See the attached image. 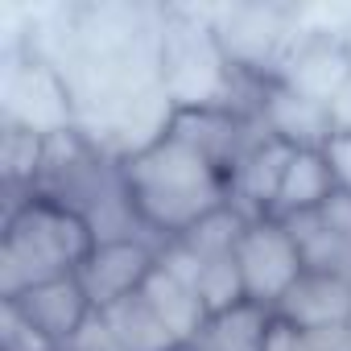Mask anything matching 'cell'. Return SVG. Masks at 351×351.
Here are the masks:
<instances>
[{
    "mask_svg": "<svg viewBox=\"0 0 351 351\" xmlns=\"http://www.w3.org/2000/svg\"><path fill=\"white\" fill-rule=\"evenodd\" d=\"M128 203L153 244L186 236L199 219L228 203V173L199 145L165 132L157 145L120 161Z\"/></svg>",
    "mask_w": 351,
    "mask_h": 351,
    "instance_id": "6da1fadb",
    "label": "cell"
},
{
    "mask_svg": "<svg viewBox=\"0 0 351 351\" xmlns=\"http://www.w3.org/2000/svg\"><path fill=\"white\" fill-rule=\"evenodd\" d=\"M91 248H95V232L79 211L29 191L25 199H17L9 207V219H5V240H0V302L21 298L25 289H34L42 281L75 273Z\"/></svg>",
    "mask_w": 351,
    "mask_h": 351,
    "instance_id": "7a4b0ae2",
    "label": "cell"
},
{
    "mask_svg": "<svg viewBox=\"0 0 351 351\" xmlns=\"http://www.w3.org/2000/svg\"><path fill=\"white\" fill-rule=\"evenodd\" d=\"M240 79L211 29L207 9H165L161 25V87L178 112H207V108H240Z\"/></svg>",
    "mask_w": 351,
    "mask_h": 351,
    "instance_id": "3957f363",
    "label": "cell"
},
{
    "mask_svg": "<svg viewBox=\"0 0 351 351\" xmlns=\"http://www.w3.org/2000/svg\"><path fill=\"white\" fill-rule=\"evenodd\" d=\"M207 17L228 66L252 83H273L277 66L302 38L298 9L289 5H223L207 9Z\"/></svg>",
    "mask_w": 351,
    "mask_h": 351,
    "instance_id": "277c9868",
    "label": "cell"
},
{
    "mask_svg": "<svg viewBox=\"0 0 351 351\" xmlns=\"http://www.w3.org/2000/svg\"><path fill=\"white\" fill-rule=\"evenodd\" d=\"M0 124L42 136H62L75 128V104L62 75L29 46L0 54Z\"/></svg>",
    "mask_w": 351,
    "mask_h": 351,
    "instance_id": "5b68a950",
    "label": "cell"
},
{
    "mask_svg": "<svg viewBox=\"0 0 351 351\" xmlns=\"http://www.w3.org/2000/svg\"><path fill=\"white\" fill-rule=\"evenodd\" d=\"M236 265H240L248 302H261L269 310L306 273L302 269V252H298L285 219H277V215L248 219V228H244V236L236 244Z\"/></svg>",
    "mask_w": 351,
    "mask_h": 351,
    "instance_id": "8992f818",
    "label": "cell"
},
{
    "mask_svg": "<svg viewBox=\"0 0 351 351\" xmlns=\"http://www.w3.org/2000/svg\"><path fill=\"white\" fill-rule=\"evenodd\" d=\"M157 269V244L153 240H104L87 252V261L75 269L79 285L87 289L95 310H108L120 298H132L145 289V281Z\"/></svg>",
    "mask_w": 351,
    "mask_h": 351,
    "instance_id": "52a82bcc",
    "label": "cell"
},
{
    "mask_svg": "<svg viewBox=\"0 0 351 351\" xmlns=\"http://www.w3.org/2000/svg\"><path fill=\"white\" fill-rule=\"evenodd\" d=\"M293 153H298V149L281 145V141L269 136V132L256 136V141L244 149V157L228 169V203H232L236 211H244L248 219L273 215Z\"/></svg>",
    "mask_w": 351,
    "mask_h": 351,
    "instance_id": "ba28073f",
    "label": "cell"
},
{
    "mask_svg": "<svg viewBox=\"0 0 351 351\" xmlns=\"http://www.w3.org/2000/svg\"><path fill=\"white\" fill-rule=\"evenodd\" d=\"M256 120L269 136H277L281 145L306 153V149H326L335 141L330 128V112L326 104L285 87V83H265L256 95Z\"/></svg>",
    "mask_w": 351,
    "mask_h": 351,
    "instance_id": "9c48e42d",
    "label": "cell"
},
{
    "mask_svg": "<svg viewBox=\"0 0 351 351\" xmlns=\"http://www.w3.org/2000/svg\"><path fill=\"white\" fill-rule=\"evenodd\" d=\"M9 302L21 310V318H25L34 330H42V335H46L54 347H62V351H66V343L87 326V318L95 314V306H91V298H87V289L79 285L75 273L54 277V281H42V285L25 289L21 298H9Z\"/></svg>",
    "mask_w": 351,
    "mask_h": 351,
    "instance_id": "30bf717a",
    "label": "cell"
},
{
    "mask_svg": "<svg viewBox=\"0 0 351 351\" xmlns=\"http://www.w3.org/2000/svg\"><path fill=\"white\" fill-rule=\"evenodd\" d=\"M347 79H351L347 46L335 42V38H322V34H302L293 42V50L285 54V62L277 66V79L273 83H285L293 91L326 104Z\"/></svg>",
    "mask_w": 351,
    "mask_h": 351,
    "instance_id": "8fae6325",
    "label": "cell"
},
{
    "mask_svg": "<svg viewBox=\"0 0 351 351\" xmlns=\"http://www.w3.org/2000/svg\"><path fill=\"white\" fill-rule=\"evenodd\" d=\"M277 318H285L298 330L310 326H343L351 322V277H330V273H302L281 302L273 306Z\"/></svg>",
    "mask_w": 351,
    "mask_h": 351,
    "instance_id": "7c38bea8",
    "label": "cell"
},
{
    "mask_svg": "<svg viewBox=\"0 0 351 351\" xmlns=\"http://www.w3.org/2000/svg\"><path fill=\"white\" fill-rule=\"evenodd\" d=\"M335 169L326 161V149H306V153H293L289 169H285V182H281V195H277V207L273 215L277 219H293V215H314L330 195H335Z\"/></svg>",
    "mask_w": 351,
    "mask_h": 351,
    "instance_id": "4fadbf2b",
    "label": "cell"
},
{
    "mask_svg": "<svg viewBox=\"0 0 351 351\" xmlns=\"http://www.w3.org/2000/svg\"><path fill=\"white\" fill-rule=\"evenodd\" d=\"M141 298L153 306V314L165 322V330L178 339V347H186V343L199 339V330L207 322V306H203L199 289L182 285L178 277H169L165 269H153V277L145 281Z\"/></svg>",
    "mask_w": 351,
    "mask_h": 351,
    "instance_id": "5bb4252c",
    "label": "cell"
},
{
    "mask_svg": "<svg viewBox=\"0 0 351 351\" xmlns=\"http://www.w3.org/2000/svg\"><path fill=\"white\" fill-rule=\"evenodd\" d=\"M269 322H273V310L261 306V302H240L232 310H219V314H207L203 330H199V347L207 351H261L265 347V335H269Z\"/></svg>",
    "mask_w": 351,
    "mask_h": 351,
    "instance_id": "9a60e30c",
    "label": "cell"
},
{
    "mask_svg": "<svg viewBox=\"0 0 351 351\" xmlns=\"http://www.w3.org/2000/svg\"><path fill=\"white\" fill-rule=\"evenodd\" d=\"M99 314H104V322L120 335V343H124L128 351H178V339L165 330V322L153 314V306H149L141 293L120 298V302H112V306L99 310Z\"/></svg>",
    "mask_w": 351,
    "mask_h": 351,
    "instance_id": "2e32d148",
    "label": "cell"
},
{
    "mask_svg": "<svg viewBox=\"0 0 351 351\" xmlns=\"http://www.w3.org/2000/svg\"><path fill=\"white\" fill-rule=\"evenodd\" d=\"M46 153H50V136L17 124H0V173H5L9 191H38Z\"/></svg>",
    "mask_w": 351,
    "mask_h": 351,
    "instance_id": "e0dca14e",
    "label": "cell"
},
{
    "mask_svg": "<svg viewBox=\"0 0 351 351\" xmlns=\"http://www.w3.org/2000/svg\"><path fill=\"white\" fill-rule=\"evenodd\" d=\"M298 252H302V269L306 273H330V277H351V244L339 240L335 232H326L318 223V215H293L285 219Z\"/></svg>",
    "mask_w": 351,
    "mask_h": 351,
    "instance_id": "ac0fdd59",
    "label": "cell"
},
{
    "mask_svg": "<svg viewBox=\"0 0 351 351\" xmlns=\"http://www.w3.org/2000/svg\"><path fill=\"white\" fill-rule=\"evenodd\" d=\"M244 228H248V215L236 211L232 203H223L219 211H211L207 219H199V223H195L186 236H178V240L207 265V261H219V256H236V244H240Z\"/></svg>",
    "mask_w": 351,
    "mask_h": 351,
    "instance_id": "d6986e66",
    "label": "cell"
},
{
    "mask_svg": "<svg viewBox=\"0 0 351 351\" xmlns=\"http://www.w3.org/2000/svg\"><path fill=\"white\" fill-rule=\"evenodd\" d=\"M199 298H203L207 314H219V310H232V306L248 302V293H244V277H240L236 256H219V261H207V265H203V277H199Z\"/></svg>",
    "mask_w": 351,
    "mask_h": 351,
    "instance_id": "ffe728a7",
    "label": "cell"
},
{
    "mask_svg": "<svg viewBox=\"0 0 351 351\" xmlns=\"http://www.w3.org/2000/svg\"><path fill=\"white\" fill-rule=\"evenodd\" d=\"M66 351H128L124 343H120V335L104 322V314L95 310L91 318H87V326L66 343Z\"/></svg>",
    "mask_w": 351,
    "mask_h": 351,
    "instance_id": "44dd1931",
    "label": "cell"
},
{
    "mask_svg": "<svg viewBox=\"0 0 351 351\" xmlns=\"http://www.w3.org/2000/svg\"><path fill=\"white\" fill-rule=\"evenodd\" d=\"M314 215H318V223H322L326 232H335L339 240H347V244H351V191L335 186V195H330Z\"/></svg>",
    "mask_w": 351,
    "mask_h": 351,
    "instance_id": "7402d4cb",
    "label": "cell"
},
{
    "mask_svg": "<svg viewBox=\"0 0 351 351\" xmlns=\"http://www.w3.org/2000/svg\"><path fill=\"white\" fill-rule=\"evenodd\" d=\"M298 351H351V330H347V322L298 330Z\"/></svg>",
    "mask_w": 351,
    "mask_h": 351,
    "instance_id": "603a6c76",
    "label": "cell"
},
{
    "mask_svg": "<svg viewBox=\"0 0 351 351\" xmlns=\"http://www.w3.org/2000/svg\"><path fill=\"white\" fill-rule=\"evenodd\" d=\"M326 112H330V128H335V136H351V79L326 99Z\"/></svg>",
    "mask_w": 351,
    "mask_h": 351,
    "instance_id": "cb8c5ba5",
    "label": "cell"
},
{
    "mask_svg": "<svg viewBox=\"0 0 351 351\" xmlns=\"http://www.w3.org/2000/svg\"><path fill=\"white\" fill-rule=\"evenodd\" d=\"M326 161H330V169H335V182H339L343 191H351V136H335V141L326 145Z\"/></svg>",
    "mask_w": 351,
    "mask_h": 351,
    "instance_id": "d4e9b609",
    "label": "cell"
},
{
    "mask_svg": "<svg viewBox=\"0 0 351 351\" xmlns=\"http://www.w3.org/2000/svg\"><path fill=\"white\" fill-rule=\"evenodd\" d=\"M261 351H298V326H289L285 318L273 314L269 322V335H265V347Z\"/></svg>",
    "mask_w": 351,
    "mask_h": 351,
    "instance_id": "484cf974",
    "label": "cell"
},
{
    "mask_svg": "<svg viewBox=\"0 0 351 351\" xmlns=\"http://www.w3.org/2000/svg\"><path fill=\"white\" fill-rule=\"evenodd\" d=\"M178 351H207V347H199V343H186V347H178Z\"/></svg>",
    "mask_w": 351,
    "mask_h": 351,
    "instance_id": "4316f807",
    "label": "cell"
},
{
    "mask_svg": "<svg viewBox=\"0 0 351 351\" xmlns=\"http://www.w3.org/2000/svg\"><path fill=\"white\" fill-rule=\"evenodd\" d=\"M343 46H347V58H351V34H347V38H343Z\"/></svg>",
    "mask_w": 351,
    "mask_h": 351,
    "instance_id": "83f0119b",
    "label": "cell"
},
{
    "mask_svg": "<svg viewBox=\"0 0 351 351\" xmlns=\"http://www.w3.org/2000/svg\"><path fill=\"white\" fill-rule=\"evenodd\" d=\"M347 330H351V322H347Z\"/></svg>",
    "mask_w": 351,
    "mask_h": 351,
    "instance_id": "f1b7e54d",
    "label": "cell"
}]
</instances>
